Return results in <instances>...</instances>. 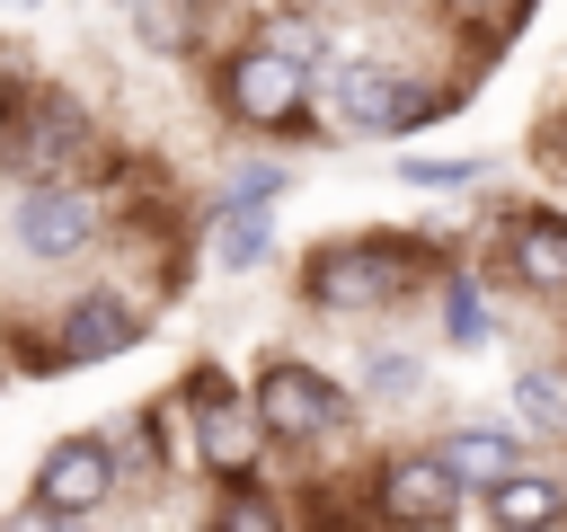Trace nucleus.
Here are the masks:
<instances>
[{"instance_id":"obj_1","label":"nucleus","mask_w":567,"mask_h":532,"mask_svg":"<svg viewBox=\"0 0 567 532\" xmlns=\"http://www.w3.org/2000/svg\"><path fill=\"white\" fill-rule=\"evenodd\" d=\"M416 239H337V248H319L310 257V301L319 310H381V301H399L408 284H416Z\"/></svg>"},{"instance_id":"obj_2","label":"nucleus","mask_w":567,"mask_h":532,"mask_svg":"<svg viewBox=\"0 0 567 532\" xmlns=\"http://www.w3.org/2000/svg\"><path fill=\"white\" fill-rule=\"evenodd\" d=\"M221 98H230L239 124H257V133H292L301 106H310V62H301L292 44H275V35H257V44H239V53L221 62Z\"/></svg>"},{"instance_id":"obj_3","label":"nucleus","mask_w":567,"mask_h":532,"mask_svg":"<svg viewBox=\"0 0 567 532\" xmlns=\"http://www.w3.org/2000/svg\"><path fill=\"white\" fill-rule=\"evenodd\" d=\"M248 408H257V426L275 434V443H328L346 417H354V399L328 381V372H310V364H292V355H275L266 372H257V390H248Z\"/></svg>"},{"instance_id":"obj_4","label":"nucleus","mask_w":567,"mask_h":532,"mask_svg":"<svg viewBox=\"0 0 567 532\" xmlns=\"http://www.w3.org/2000/svg\"><path fill=\"white\" fill-rule=\"evenodd\" d=\"M328 106H337V124H346V133H372V142L416 133V124L434 115V98H425L416 80H399L390 62H346V71L328 80Z\"/></svg>"},{"instance_id":"obj_5","label":"nucleus","mask_w":567,"mask_h":532,"mask_svg":"<svg viewBox=\"0 0 567 532\" xmlns=\"http://www.w3.org/2000/svg\"><path fill=\"white\" fill-rule=\"evenodd\" d=\"M80 151H89V115H80L71 98H53V89L27 98V106L0 124V168H9L18 186H27V177H62Z\"/></svg>"},{"instance_id":"obj_6","label":"nucleus","mask_w":567,"mask_h":532,"mask_svg":"<svg viewBox=\"0 0 567 532\" xmlns=\"http://www.w3.org/2000/svg\"><path fill=\"white\" fill-rule=\"evenodd\" d=\"M115 479H124V461H115L106 434H62V443L35 461V514H53V523L97 514V505L115 497Z\"/></svg>"},{"instance_id":"obj_7","label":"nucleus","mask_w":567,"mask_h":532,"mask_svg":"<svg viewBox=\"0 0 567 532\" xmlns=\"http://www.w3.org/2000/svg\"><path fill=\"white\" fill-rule=\"evenodd\" d=\"M9 231H18V248H27L35 266H53V257H80V248L97 239V204H89L80 186H62V177H27Z\"/></svg>"},{"instance_id":"obj_8","label":"nucleus","mask_w":567,"mask_h":532,"mask_svg":"<svg viewBox=\"0 0 567 532\" xmlns=\"http://www.w3.org/2000/svg\"><path fill=\"white\" fill-rule=\"evenodd\" d=\"M195 461L213 470V479H248L257 470V443H266V426H257V408L248 399H230L221 390V372H204L195 381Z\"/></svg>"},{"instance_id":"obj_9","label":"nucleus","mask_w":567,"mask_h":532,"mask_svg":"<svg viewBox=\"0 0 567 532\" xmlns=\"http://www.w3.org/2000/svg\"><path fill=\"white\" fill-rule=\"evenodd\" d=\"M372 514H390V523H452L461 514V479L434 452H399L372 479Z\"/></svg>"},{"instance_id":"obj_10","label":"nucleus","mask_w":567,"mask_h":532,"mask_svg":"<svg viewBox=\"0 0 567 532\" xmlns=\"http://www.w3.org/2000/svg\"><path fill=\"white\" fill-rule=\"evenodd\" d=\"M62 346L44 355V364H106V355H124L133 337H142V310L133 301H115V293H80L71 310H62V328H53Z\"/></svg>"},{"instance_id":"obj_11","label":"nucleus","mask_w":567,"mask_h":532,"mask_svg":"<svg viewBox=\"0 0 567 532\" xmlns=\"http://www.w3.org/2000/svg\"><path fill=\"white\" fill-rule=\"evenodd\" d=\"M505 275L523 293H567V213H514L505 222Z\"/></svg>"},{"instance_id":"obj_12","label":"nucleus","mask_w":567,"mask_h":532,"mask_svg":"<svg viewBox=\"0 0 567 532\" xmlns=\"http://www.w3.org/2000/svg\"><path fill=\"white\" fill-rule=\"evenodd\" d=\"M434 461L461 479V497H487V488H496V479L523 461V443H514L505 426H452V434L434 443Z\"/></svg>"},{"instance_id":"obj_13","label":"nucleus","mask_w":567,"mask_h":532,"mask_svg":"<svg viewBox=\"0 0 567 532\" xmlns=\"http://www.w3.org/2000/svg\"><path fill=\"white\" fill-rule=\"evenodd\" d=\"M487 523H514V532H540V523H567V479L558 470H505L496 488H487V505H478Z\"/></svg>"},{"instance_id":"obj_14","label":"nucleus","mask_w":567,"mask_h":532,"mask_svg":"<svg viewBox=\"0 0 567 532\" xmlns=\"http://www.w3.org/2000/svg\"><path fill=\"white\" fill-rule=\"evenodd\" d=\"M275 204H230L221 195V222H213V266L221 275H248V266H266V248H275V222H266Z\"/></svg>"},{"instance_id":"obj_15","label":"nucleus","mask_w":567,"mask_h":532,"mask_svg":"<svg viewBox=\"0 0 567 532\" xmlns=\"http://www.w3.org/2000/svg\"><path fill=\"white\" fill-rule=\"evenodd\" d=\"M443 337H452V346H487V337H496V301H487V284H478L470 266L443 275Z\"/></svg>"},{"instance_id":"obj_16","label":"nucleus","mask_w":567,"mask_h":532,"mask_svg":"<svg viewBox=\"0 0 567 532\" xmlns=\"http://www.w3.org/2000/svg\"><path fill=\"white\" fill-rule=\"evenodd\" d=\"M514 408H523L532 434H558V426H567V381H558V372H523V381H514Z\"/></svg>"},{"instance_id":"obj_17","label":"nucleus","mask_w":567,"mask_h":532,"mask_svg":"<svg viewBox=\"0 0 567 532\" xmlns=\"http://www.w3.org/2000/svg\"><path fill=\"white\" fill-rule=\"evenodd\" d=\"M487 160H408V186H478Z\"/></svg>"},{"instance_id":"obj_18","label":"nucleus","mask_w":567,"mask_h":532,"mask_svg":"<svg viewBox=\"0 0 567 532\" xmlns=\"http://www.w3.org/2000/svg\"><path fill=\"white\" fill-rule=\"evenodd\" d=\"M284 195V168H239L230 177V204H275Z\"/></svg>"},{"instance_id":"obj_19","label":"nucleus","mask_w":567,"mask_h":532,"mask_svg":"<svg viewBox=\"0 0 567 532\" xmlns=\"http://www.w3.org/2000/svg\"><path fill=\"white\" fill-rule=\"evenodd\" d=\"M363 381H372V390H416V364H408V355H372Z\"/></svg>"},{"instance_id":"obj_20","label":"nucleus","mask_w":567,"mask_h":532,"mask_svg":"<svg viewBox=\"0 0 567 532\" xmlns=\"http://www.w3.org/2000/svg\"><path fill=\"white\" fill-rule=\"evenodd\" d=\"M452 9H461V27H496V9H505V0H452Z\"/></svg>"},{"instance_id":"obj_21","label":"nucleus","mask_w":567,"mask_h":532,"mask_svg":"<svg viewBox=\"0 0 567 532\" xmlns=\"http://www.w3.org/2000/svg\"><path fill=\"white\" fill-rule=\"evenodd\" d=\"M9 9H35V0H9Z\"/></svg>"},{"instance_id":"obj_22","label":"nucleus","mask_w":567,"mask_h":532,"mask_svg":"<svg viewBox=\"0 0 567 532\" xmlns=\"http://www.w3.org/2000/svg\"><path fill=\"white\" fill-rule=\"evenodd\" d=\"M310 9H328V0H310Z\"/></svg>"}]
</instances>
